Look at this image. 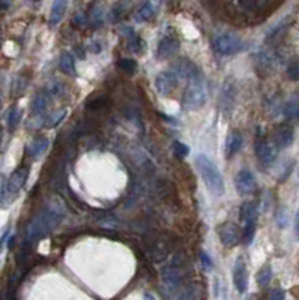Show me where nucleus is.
Here are the masks:
<instances>
[{
  "instance_id": "f257e3e1",
  "label": "nucleus",
  "mask_w": 299,
  "mask_h": 300,
  "mask_svg": "<svg viewBox=\"0 0 299 300\" xmlns=\"http://www.w3.org/2000/svg\"><path fill=\"white\" fill-rule=\"evenodd\" d=\"M67 215V209L60 200H51L41 209L27 224L24 246H30L35 240L46 237L51 231H54L63 221Z\"/></svg>"
},
{
  "instance_id": "f03ea898",
  "label": "nucleus",
  "mask_w": 299,
  "mask_h": 300,
  "mask_svg": "<svg viewBox=\"0 0 299 300\" xmlns=\"http://www.w3.org/2000/svg\"><path fill=\"white\" fill-rule=\"evenodd\" d=\"M196 167H197L205 185L209 189V192L215 197L223 195L224 194V180H223V176H221L218 167L215 165V162L206 155L200 153L196 156Z\"/></svg>"
},
{
  "instance_id": "7ed1b4c3",
  "label": "nucleus",
  "mask_w": 299,
  "mask_h": 300,
  "mask_svg": "<svg viewBox=\"0 0 299 300\" xmlns=\"http://www.w3.org/2000/svg\"><path fill=\"white\" fill-rule=\"evenodd\" d=\"M27 177H29L27 167L17 168L8 177V180L3 183V188H2V207H8L9 204H12L18 198V195L22 194L23 188L26 186Z\"/></svg>"
},
{
  "instance_id": "20e7f679",
  "label": "nucleus",
  "mask_w": 299,
  "mask_h": 300,
  "mask_svg": "<svg viewBox=\"0 0 299 300\" xmlns=\"http://www.w3.org/2000/svg\"><path fill=\"white\" fill-rule=\"evenodd\" d=\"M207 99V87L202 75H197L189 80V84L184 93V107L188 111L200 110Z\"/></svg>"
},
{
  "instance_id": "39448f33",
  "label": "nucleus",
  "mask_w": 299,
  "mask_h": 300,
  "mask_svg": "<svg viewBox=\"0 0 299 300\" xmlns=\"http://www.w3.org/2000/svg\"><path fill=\"white\" fill-rule=\"evenodd\" d=\"M213 48L220 56H233L245 48V42L234 33H221L213 39Z\"/></svg>"
},
{
  "instance_id": "423d86ee",
  "label": "nucleus",
  "mask_w": 299,
  "mask_h": 300,
  "mask_svg": "<svg viewBox=\"0 0 299 300\" xmlns=\"http://www.w3.org/2000/svg\"><path fill=\"white\" fill-rule=\"evenodd\" d=\"M181 284H182V269L175 260L162 270V285L168 294H173L179 290Z\"/></svg>"
},
{
  "instance_id": "0eeeda50",
  "label": "nucleus",
  "mask_w": 299,
  "mask_h": 300,
  "mask_svg": "<svg viewBox=\"0 0 299 300\" xmlns=\"http://www.w3.org/2000/svg\"><path fill=\"white\" fill-rule=\"evenodd\" d=\"M217 234L220 242L223 243V246L226 248H233L239 243V240L242 239V236L239 234V228L236 224L233 222H223L218 225Z\"/></svg>"
},
{
  "instance_id": "6e6552de",
  "label": "nucleus",
  "mask_w": 299,
  "mask_h": 300,
  "mask_svg": "<svg viewBox=\"0 0 299 300\" xmlns=\"http://www.w3.org/2000/svg\"><path fill=\"white\" fill-rule=\"evenodd\" d=\"M178 83H179V75L175 71H162L155 78V87L162 96L172 95L173 90L178 87Z\"/></svg>"
},
{
  "instance_id": "1a4fd4ad",
  "label": "nucleus",
  "mask_w": 299,
  "mask_h": 300,
  "mask_svg": "<svg viewBox=\"0 0 299 300\" xmlns=\"http://www.w3.org/2000/svg\"><path fill=\"white\" fill-rule=\"evenodd\" d=\"M276 153H278V149L272 141H268V140H257L255 141V156L262 165H265V167L271 165L275 161Z\"/></svg>"
},
{
  "instance_id": "9d476101",
  "label": "nucleus",
  "mask_w": 299,
  "mask_h": 300,
  "mask_svg": "<svg viewBox=\"0 0 299 300\" xmlns=\"http://www.w3.org/2000/svg\"><path fill=\"white\" fill-rule=\"evenodd\" d=\"M234 186H236L238 194L242 195V197H245V195H250V194H253L254 191H255V188H257V180H255L254 174L250 170L244 168V170H241V171L236 174Z\"/></svg>"
},
{
  "instance_id": "9b49d317",
  "label": "nucleus",
  "mask_w": 299,
  "mask_h": 300,
  "mask_svg": "<svg viewBox=\"0 0 299 300\" xmlns=\"http://www.w3.org/2000/svg\"><path fill=\"white\" fill-rule=\"evenodd\" d=\"M233 284L238 293L244 294L248 290V270L242 257H239L233 267Z\"/></svg>"
},
{
  "instance_id": "f8f14e48",
  "label": "nucleus",
  "mask_w": 299,
  "mask_h": 300,
  "mask_svg": "<svg viewBox=\"0 0 299 300\" xmlns=\"http://www.w3.org/2000/svg\"><path fill=\"white\" fill-rule=\"evenodd\" d=\"M295 140V131L290 125H280L276 126L274 134H272V143L276 146L278 150L287 149L292 146Z\"/></svg>"
},
{
  "instance_id": "ddd939ff",
  "label": "nucleus",
  "mask_w": 299,
  "mask_h": 300,
  "mask_svg": "<svg viewBox=\"0 0 299 300\" xmlns=\"http://www.w3.org/2000/svg\"><path fill=\"white\" fill-rule=\"evenodd\" d=\"M181 42L176 36L173 35H167L164 36L160 44H158V50H157V56L158 59H168L172 56H175L179 51Z\"/></svg>"
},
{
  "instance_id": "4468645a",
  "label": "nucleus",
  "mask_w": 299,
  "mask_h": 300,
  "mask_svg": "<svg viewBox=\"0 0 299 300\" xmlns=\"http://www.w3.org/2000/svg\"><path fill=\"white\" fill-rule=\"evenodd\" d=\"M157 14V3L154 0H144L136 11V20L138 23L151 21Z\"/></svg>"
},
{
  "instance_id": "2eb2a0df",
  "label": "nucleus",
  "mask_w": 299,
  "mask_h": 300,
  "mask_svg": "<svg viewBox=\"0 0 299 300\" xmlns=\"http://www.w3.org/2000/svg\"><path fill=\"white\" fill-rule=\"evenodd\" d=\"M48 146H50L48 139H46V137H38V139L32 140L26 146V153H27V156L36 159V158H39L46 152L47 149H48Z\"/></svg>"
},
{
  "instance_id": "dca6fc26",
  "label": "nucleus",
  "mask_w": 299,
  "mask_h": 300,
  "mask_svg": "<svg viewBox=\"0 0 299 300\" xmlns=\"http://www.w3.org/2000/svg\"><path fill=\"white\" fill-rule=\"evenodd\" d=\"M242 144H244L242 134L239 131H231L226 139V156L233 158L242 149Z\"/></svg>"
},
{
  "instance_id": "f3484780",
  "label": "nucleus",
  "mask_w": 299,
  "mask_h": 300,
  "mask_svg": "<svg viewBox=\"0 0 299 300\" xmlns=\"http://www.w3.org/2000/svg\"><path fill=\"white\" fill-rule=\"evenodd\" d=\"M67 8H68V0H54L51 6V12H50V20H48L51 27L57 26L63 20Z\"/></svg>"
},
{
  "instance_id": "a211bd4d",
  "label": "nucleus",
  "mask_w": 299,
  "mask_h": 300,
  "mask_svg": "<svg viewBox=\"0 0 299 300\" xmlns=\"http://www.w3.org/2000/svg\"><path fill=\"white\" fill-rule=\"evenodd\" d=\"M283 113L287 120H299V92L292 93L284 104Z\"/></svg>"
},
{
  "instance_id": "6ab92c4d",
  "label": "nucleus",
  "mask_w": 299,
  "mask_h": 300,
  "mask_svg": "<svg viewBox=\"0 0 299 300\" xmlns=\"http://www.w3.org/2000/svg\"><path fill=\"white\" fill-rule=\"evenodd\" d=\"M234 98H236V90H234L233 84L226 83L223 90H221V96H220V107L226 113H230V110L233 108V104H234Z\"/></svg>"
},
{
  "instance_id": "aec40b11",
  "label": "nucleus",
  "mask_w": 299,
  "mask_h": 300,
  "mask_svg": "<svg viewBox=\"0 0 299 300\" xmlns=\"http://www.w3.org/2000/svg\"><path fill=\"white\" fill-rule=\"evenodd\" d=\"M175 68H178L175 72H176L181 78H189V80H191V78L200 75V72H199V70L194 66V63L189 62V60H186V59H179V60L175 63Z\"/></svg>"
},
{
  "instance_id": "412c9836",
  "label": "nucleus",
  "mask_w": 299,
  "mask_h": 300,
  "mask_svg": "<svg viewBox=\"0 0 299 300\" xmlns=\"http://www.w3.org/2000/svg\"><path fill=\"white\" fill-rule=\"evenodd\" d=\"M257 216H259V206L255 201H247L242 204L241 207V218L245 224H250V222H255L257 221Z\"/></svg>"
},
{
  "instance_id": "4be33fe9",
  "label": "nucleus",
  "mask_w": 299,
  "mask_h": 300,
  "mask_svg": "<svg viewBox=\"0 0 299 300\" xmlns=\"http://www.w3.org/2000/svg\"><path fill=\"white\" fill-rule=\"evenodd\" d=\"M125 38H126V44L128 48L133 51V53H141V50L144 48V42L141 41V38L138 36L137 33L131 29V27H125Z\"/></svg>"
},
{
  "instance_id": "5701e85b",
  "label": "nucleus",
  "mask_w": 299,
  "mask_h": 300,
  "mask_svg": "<svg viewBox=\"0 0 299 300\" xmlns=\"http://www.w3.org/2000/svg\"><path fill=\"white\" fill-rule=\"evenodd\" d=\"M60 70L63 74H67L69 77H74L75 74H77V71H75V62H74V56L71 54V53H62V56H60Z\"/></svg>"
},
{
  "instance_id": "b1692460",
  "label": "nucleus",
  "mask_w": 299,
  "mask_h": 300,
  "mask_svg": "<svg viewBox=\"0 0 299 300\" xmlns=\"http://www.w3.org/2000/svg\"><path fill=\"white\" fill-rule=\"evenodd\" d=\"M272 267L269 266V264H265L259 272H257V275H255V282H257V285L260 287V288H265V287H268L269 284H271V281H272Z\"/></svg>"
},
{
  "instance_id": "393cba45",
  "label": "nucleus",
  "mask_w": 299,
  "mask_h": 300,
  "mask_svg": "<svg viewBox=\"0 0 299 300\" xmlns=\"http://www.w3.org/2000/svg\"><path fill=\"white\" fill-rule=\"evenodd\" d=\"M107 104H109V98H107V96L95 95V96H92V98L86 102V108H88V110H101V108H105Z\"/></svg>"
},
{
  "instance_id": "a878e982",
  "label": "nucleus",
  "mask_w": 299,
  "mask_h": 300,
  "mask_svg": "<svg viewBox=\"0 0 299 300\" xmlns=\"http://www.w3.org/2000/svg\"><path fill=\"white\" fill-rule=\"evenodd\" d=\"M213 297H215V300H229L226 285L221 281V278L218 276L213 279Z\"/></svg>"
},
{
  "instance_id": "bb28decb",
  "label": "nucleus",
  "mask_w": 299,
  "mask_h": 300,
  "mask_svg": "<svg viewBox=\"0 0 299 300\" xmlns=\"http://www.w3.org/2000/svg\"><path fill=\"white\" fill-rule=\"evenodd\" d=\"M116 66L122 71V72H125V74H134L137 71V62L134 59L123 57V59H119L116 62Z\"/></svg>"
},
{
  "instance_id": "cd10ccee",
  "label": "nucleus",
  "mask_w": 299,
  "mask_h": 300,
  "mask_svg": "<svg viewBox=\"0 0 299 300\" xmlns=\"http://www.w3.org/2000/svg\"><path fill=\"white\" fill-rule=\"evenodd\" d=\"M22 117H23V111L18 107H12L9 110V113H8V126H9V129H15L20 125Z\"/></svg>"
},
{
  "instance_id": "c85d7f7f",
  "label": "nucleus",
  "mask_w": 299,
  "mask_h": 300,
  "mask_svg": "<svg viewBox=\"0 0 299 300\" xmlns=\"http://www.w3.org/2000/svg\"><path fill=\"white\" fill-rule=\"evenodd\" d=\"M47 110V96L39 93L35 96L33 102H32V111L35 114H44V111Z\"/></svg>"
},
{
  "instance_id": "c756f323",
  "label": "nucleus",
  "mask_w": 299,
  "mask_h": 300,
  "mask_svg": "<svg viewBox=\"0 0 299 300\" xmlns=\"http://www.w3.org/2000/svg\"><path fill=\"white\" fill-rule=\"evenodd\" d=\"M254 236H255V222H250V224H245L244 231H242V242L244 245H251L254 240Z\"/></svg>"
},
{
  "instance_id": "7c9ffc66",
  "label": "nucleus",
  "mask_w": 299,
  "mask_h": 300,
  "mask_svg": "<svg viewBox=\"0 0 299 300\" xmlns=\"http://www.w3.org/2000/svg\"><path fill=\"white\" fill-rule=\"evenodd\" d=\"M67 116V110H62V111H56V113H53L51 116H48L46 119V122H44V126L46 128H54V126H57L62 120H63V117Z\"/></svg>"
},
{
  "instance_id": "2f4dec72",
  "label": "nucleus",
  "mask_w": 299,
  "mask_h": 300,
  "mask_svg": "<svg viewBox=\"0 0 299 300\" xmlns=\"http://www.w3.org/2000/svg\"><path fill=\"white\" fill-rule=\"evenodd\" d=\"M88 18H89V23L92 24L93 27H99L102 24V11H101V8L95 6L92 11H91V14H89Z\"/></svg>"
},
{
  "instance_id": "473e14b6",
  "label": "nucleus",
  "mask_w": 299,
  "mask_h": 300,
  "mask_svg": "<svg viewBox=\"0 0 299 300\" xmlns=\"http://www.w3.org/2000/svg\"><path fill=\"white\" fill-rule=\"evenodd\" d=\"M275 219H276V224H278V227H280V228H284V227L287 225V219H289L287 209L286 207L278 209V210H276Z\"/></svg>"
},
{
  "instance_id": "72a5a7b5",
  "label": "nucleus",
  "mask_w": 299,
  "mask_h": 300,
  "mask_svg": "<svg viewBox=\"0 0 299 300\" xmlns=\"http://www.w3.org/2000/svg\"><path fill=\"white\" fill-rule=\"evenodd\" d=\"M173 150H175V153L178 155V156H181V158H185L188 153H189V147L184 144L182 141H175L173 143Z\"/></svg>"
},
{
  "instance_id": "f704fd0d",
  "label": "nucleus",
  "mask_w": 299,
  "mask_h": 300,
  "mask_svg": "<svg viewBox=\"0 0 299 300\" xmlns=\"http://www.w3.org/2000/svg\"><path fill=\"white\" fill-rule=\"evenodd\" d=\"M287 75L293 80V81H299V59L292 62L289 70H287Z\"/></svg>"
},
{
  "instance_id": "c9c22d12",
  "label": "nucleus",
  "mask_w": 299,
  "mask_h": 300,
  "mask_svg": "<svg viewBox=\"0 0 299 300\" xmlns=\"http://www.w3.org/2000/svg\"><path fill=\"white\" fill-rule=\"evenodd\" d=\"M200 260H202V266L206 269V270H210L212 269V266H213V263H212V258L209 257L206 251H202L200 252Z\"/></svg>"
},
{
  "instance_id": "e433bc0d",
  "label": "nucleus",
  "mask_w": 299,
  "mask_h": 300,
  "mask_svg": "<svg viewBox=\"0 0 299 300\" xmlns=\"http://www.w3.org/2000/svg\"><path fill=\"white\" fill-rule=\"evenodd\" d=\"M88 23H89V18H88L86 14H77L75 18H74V24L77 27H83V26H86Z\"/></svg>"
},
{
  "instance_id": "4c0bfd02",
  "label": "nucleus",
  "mask_w": 299,
  "mask_h": 300,
  "mask_svg": "<svg viewBox=\"0 0 299 300\" xmlns=\"http://www.w3.org/2000/svg\"><path fill=\"white\" fill-rule=\"evenodd\" d=\"M269 300H286V293H284V290H281V288H275V290L271 293Z\"/></svg>"
},
{
  "instance_id": "58836bf2",
  "label": "nucleus",
  "mask_w": 299,
  "mask_h": 300,
  "mask_svg": "<svg viewBox=\"0 0 299 300\" xmlns=\"http://www.w3.org/2000/svg\"><path fill=\"white\" fill-rule=\"evenodd\" d=\"M239 3L245 8V9H250V11H255V5H257V0H239Z\"/></svg>"
},
{
  "instance_id": "ea45409f",
  "label": "nucleus",
  "mask_w": 299,
  "mask_h": 300,
  "mask_svg": "<svg viewBox=\"0 0 299 300\" xmlns=\"http://www.w3.org/2000/svg\"><path fill=\"white\" fill-rule=\"evenodd\" d=\"M178 300H194V290L193 288H186L184 293L179 296Z\"/></svg>"
},
{
  "instance_id": "a19ab883",
  "label": "nucleus",
  "mask_w": 299,
  "mask_h": 300,
  "mask_svg": "<svg viewBox=\"0 0 299 300\" xmlns=\"http://www.w3.org/2000/svg\"><path fill=\"white\" fill-rule=\"evenodd\" d=\"M295 233H296V237L299 239V207L296 212V216H295Z\"/></svg>"
},
{
  "instance_id": "79ce46f5",
  "label": "nucleus",
  "mask_w": 299,
  "mask_h": 300,
  "mask_svg": "<svg viewBox=\"0 0 299 300\" xmlns=\"http://www.w3.org/2000/svg\"><path fill=\"white\" fill-rule=\"evenodd\" d=\"M11 5V2L9 0H2V9L5 11V9H8V6Z\"/></svg>"
},
{
  "instance_id": "37998d69",
  "label": "nucleus",
  "mask_w": 299,
  "mask_h": 300,
  "mask_svg": "<svg viewBox=\"0 0 299 300\" xmlns=\"http://www.w3.org/2000/svg\"><path fill=\"white\" fill-rule=\"evenodd\" d=\"M143 300H155V297H154L151 293H144V294H143Z\"/></svg>"
},
{
  "instance_id": "c03bdc74",
  "label": "nucleus",
  "mask_w": 299,
  "mask_h": 300,
  "mask_svg": "<svg viewBox=\"0 0 299 300\" xmlns=\"http://www.w3.org/2000/svg\"><path fill=\"white\" fill-rule=\"evenodd\" d=\"M165 2H170V0H165Z\"/></svg>"
}]
</instances>
